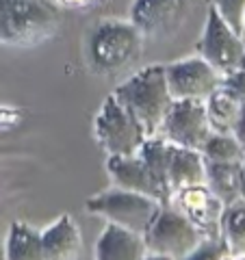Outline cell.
Instances as JSON below:
<instances>
[{
  "label": "cell",
  "mask_w": 245,
  "mask_h": 260,
  "mask_svg": "<svg viewBox=\"0 0 245 260\" xmlns=\"http://www.w3.org/2000/svg\"><path fill=\"white\" fill-rule=\"evenodd\" d=\"M143 42L130 20L107 18L94 24L85 39L87 68L96 76H115L128 70L143 50Z\"/></svg>",
  "instance_id": "cell-1"
},
{
  "label": "cell",
  "mask_w": 245,
  "mask_h": 260,
  "mask_svg": "<svg viewBox=\"0 0 245 260\" xmlns=\"http://www.w3.org/2000/svg\"><path fill=\"white\" fill-rule=\"evenodd\" d=\"M113 95L137 117L148 137L159 135L163 119H165L169 107L174 104L163 63L145 65V68L135 72L119 87H115Z\"/></svg>",
  "instance_id": "cell-2"
},
{
  "label": "cell",
  "mask_w": 245,
  "mask_h": 260,
  "mask_svg": "<svg viewBox=\"0 0 245 260\" xmlns=\"http://www.w3.org/2000/svg\"><path fill=\"white\" fill-rule=\"evenodd\" d=\"M59 26V7L50 0H0V46L35 48Z\"/></svg>",
  "instance_id": "cell-3"
},
{
  "label": "cell",
  "mask_w": 245,
  "mask_h": 260,
  "mask_svg": "<svg viewBox=\"0 0 245 260\" xmlns=\"http://www.w3.org/2000/svg\"><path fill=\"white\" fill-rule=\"evenodd\" d=\"M94 137L107 156H133L139 154L148 139L143 126L113 93L100 104L94 117Z\"/></svg>",
  "instance_id": "cell-4"
},
{
  "label": "cell",
  "mask_w": 245,
  "mask_h": 260,
  "mask_svg": "<svg viewBox=\"0 0 245 260\" xmlns=\"http://www.w3.org/2000/svg\"><path fill=\"white\" fill-rule=\"evenodd\" d=\"M161 204L159 200L148 198L141 193L124 191L111 186L107 191H100L85 200V208L89 215L100 217L107 223L121 225L126 230H133L137 234H143L159 215Z\"/></svg>",
  "instance_id": "cell-5"
},
{
  "label": "cell",
  "mask_w": 245,
  "mask_h": 260,
  "mask_svg": "<svg viewBox=\"0 0 245 260\" xmlns=\"http://www.w3.org/2000/svg\"><path fill=\"white\" fill-rule=\"evenodd\" d=\"M148 254L167 256L171 260H185L202 245L198 230L169 204L161 206L150 228L143 232Z\"/></svg>",
  "instance_id": "cell-6"
},
{
  "label": "cell",
  "mask_w": 245,
  "mask_h": 260,
  "mask_svg": "<svg viewBox=\"0 0 245 260\" xmlns=\"http://www.w3.org/2000/svg\"><path fill=\"white\" fill-rule=\"evenodd\" d=\"M198 54L222 76L245 65V37L228 26L210 5L198 42Z\"/></svg>",
  "instance_id": "cell-7"
},
{
  "label": "cell",
  "mask_w": 245,
  "mask_h": 260,
  "mask_svg": "<svg viewBox=\"0 0 245 260\" xmlns=\"http://www.w3.org/2000/svg\"><path fill=\"white\" fill-rule=\"evenodd\" d=\"M169 206L198 230L204 243H222V217L226 206L204 182L176 191L169 198Z\"/></svg>",
  "instance_id": "cell-8"
},
{
  "label": "cell",
  "mask_w": 245,
  "mask_h": 260,
  "mask_svg": "<svg viewBox=\"0 0 245 260\" xmlns=\"http://www.w3.org/2000/svg\"><path fill=\"white\" fill-rule=\"evenodd\" d=\"M210 133L204 100H174L159 128V137L165 141L198 152Z\"/></svg>",
  "instance_id": "cell-9"
},
{
  "label": "cell",
  "mask_w": 245,
  "mask_h": 260,
  "mask_svg": "<svg viewBox=\"0 0 245 260\" xmlns=\"http://www.w3.org/2000/svg\"><path fill=\"white\" fill-rule=\"evenodd\" d=\"M165 78L174 100H206L222 85V74L200 54L165 63Z\"/></svg>",
  "instance_id": "cell-10"
},
{
  "label": "cell",
  "mask_w": 245,
  "mask_h": 260,
  "mask_svg": "<svg viewBox=\"0 0 245 260\" xmlns=\"http://www.w3.org/2000/svg\"><path fill=\"white\" fill-rule=\"evenodd\" d=\"M189 0H133L130 24L143 39H167L180 30Z\"/></svg>",
  "instance_id": "cell-11"
},
{
  "label": "cell",
  "mask_w": 245,
  "mask_h": 260,
  "mask_svg": "<svg viewBox=\"0 0 245 260\" xmlns=\"http://www.w3.org/2000/svg\"><path fill=\"white\" fill-rule=\"evenodd\" d=\"M104 167H107L111 184L115 189L141 193L159 200L161 204H167V198L163 193L159 180L154 178L150 167L145 165V160L139 154H133V156H107Z\"/></svg>",
  "instance_id": "cell-12"
},
{
  "label": "cell",
  "mask_w": 245,
  "mask_h": 260,
  "mask_svg": "<svg viewBox=\"0 0 245 260\" xmlns=\"http://www.w3.org/2000/svg\"><path fill=\"white\" fill-rule=\"evenodd\" d=\"M39 234H42L44 260H80L83 234L70 213H63Z\"/></svg>",
  "instance_id": "cell-13"
},
{
  "label": "cell",
  "mask_w": 245,
  "mask_h": 260,
  "mask_svg": "<svg viewBox=\"0 0 245 260\" xmlns=\"http://www.w3.org/2000/svg\"><path fill=\"white\" fill-rule=\"evenodd\" d=\"M148 256L143 234L107 223L96 241V260H143Z\"/></svg>",
  "instance_id": "cell-14"
},
{
  "label": "cell",
  "mask_w": 245,
  "mask_h": 260,
  "mask_svg": "<svg viewBox=\"0 0 245 260\" xmlns=\"http://www.w3.org/2000/svg\"><path fill=\"white\" fill-rule=\"evenodd\" d=\"M204 184L228 208L243 200V162H206Z\"/></svg>",
  "instance_id": "cell-15"
},
{
  "label": "cell",
  "mask_w": 245,
  "mask_h": 260,
  "mask_svg": "<svg viewBox=\"0 0 245 260\" xmlns=\"http://www.w3.org/2000/svg\"><path fill=\"white\" fill-rule=\"evenodd\" d=\"M204 169H206V162H204L202 154L198 150L178 148V145H174V154H171L169 169H167L169 198L180 189L204 182Z\"/></svg>",
  "instance_id": "cell-16"
},
{
  "label": "cell",
  "mask_w": 245,
  "mask_h": 260,
  "mask_svg": "<svg viewBox=\"0 0 245 260\" xmlns=\"http://www.w3.org/2000/svg\"><path fill=\"white\" fill-rule=\"evenodd\" d=\"M5 260H44L42 234L30 223L15 219L5 237Z\"/></svg>",
  "instance_id": "cell-17"
},
{
  "label": "cell",
  "mask_w": 245,
  "mask_h": 260,
  "mask_svg": "<svg viewBox=\"0 0 245 260\" xmlns=\"http://www.w3.org/2000/svg\"><path fill=\"white\" fill-rule=\"evenodd\" d=\"M243 104L228 91L226 87L219 85L206 100H204V109H206L208 126L213 133H226L232 135V128L236 124V117L241 113Z\"/></svg>",
  "instance_id": "cell-18"
},
{
  "label": "cell",
  "mask_w": 245,
  "mask_h": 260,
  "mask_svg": "<svg viewBox=\"0 0 245 260\" xmlns=\"http://www.w3.org/2000/svg\"><path fill=\"white\" fill-rule=\"evenodd\" d=\"M222 245L230 256H245V202L243 200L224 210Z\"/></svg>",
  "instance_id": "cell-19"
},
{
  "label": "cell",
  "mask_w": 245,
  "mask_h": 260,
  "mask_svg": "<svg viewBox=\"0 0 245 260\" xmlns=\"http://www.w3.org/2000/svg\"><path fill=\"white\" fill-rule=\"evenodd\" d=\"M204 162H243L245 150L232 135L210 133L208 139L200 148Z\"/></svg>",
  "instance_id": "cell-20"
},
{
  "label": "cell",
  "mask_w": 245,
  "mask_h": 260,
  "mask_svg": "<svg viewBox=\"0 0 245 260\" xmlns=\"http://www.w3.org/2000/svg\"><path fill=\"white\" fill-rule=\"evenodd\" d=\"M208 5L219 13L228 26L234 28L239 35H243V11L245 0H208Z\"/></svg>",
  "instance_id": "cell-21"
},
{
  "label": "cell",
  "mask_w": 245,
  "mask_h": 260,
  "mask_svg": "<svg viewBox=\"0 0 245 260\" xmlns=\"http://www.w3.org/2000/svg\"><path fill=\"white\" fill-rule=\"evenodd\" d=\"M222 87H226L241 104H245V65L230 72V74H226L222 78Z\"/></svg>",
  "instance_id": "cell-22"
},
{
  "label": "cell",
  "mask_w": 245,
  "mask_h": 260,
  "mask_svg": "<svg viewBox=\"0 0 245 260\" xmlns=\"http://www.w3.org/2000/svg\"><path fill=\"white\" fill-rule=\"evenodd\" d=\"M224 245L222 243H202V245L193 251L191 256H187L185 260H217L224 254Z\"/></svg>",
  "instance_id": "cell-23"
},
{
  "label": "cell",
  "mask_w": 245,
  "mask_h": 260,
  "mask_svg": "<svg viewBox=\"0 0 245 260\" xmlns=\"http://www.w3.org/2000/svg\"><path fill=\"white\" fill-rule=\"evenodd\" d=\"M102 0H54L56 7L63 9H72V11H83V9H91V7L100 5Z\"/></svg>",
  "instance_id": "cell-24"
},
{
  "label": "cell",
  "mask_w": 245,
  "mask_h": 260,
  "mask_svg": "<svg viewBox=\"0 0 245 260\" xmlns=\"http://www.w3.org/2000/svg\"><path fill=\"white\" fill-rule=\"evenodd\" d=\"M232 137L241 143V148L245 150V104L241 107L239 117H236V124H234V128H232Z\"/></svg>",
  "instance_id": "cell-25"
},
{
  "label": "cell",
  "mask_w": 245,
  "mask_h": 260,
  "mask_svg": "<svg viewBox=\"0 0 245 260\" xmlns=\"http://www.w3.org/2000/svg\"><path fill=\"white\" fill-rule=\"evenodd\" d=\"M5 124H15V113L13 111H3L0 109V126H5Z\"/></svg>",
  "instance_id": "cell-26"
},
{
  "label": "cell",
  "mask_w": 245,
  "mask_h": 260,
  "mask_svg": "<svg viewBox=\"0 0 245 260\" xmlns=\"http://www.w3.org/2000/svg\"><path fill=\"white\" fill-rule=\"evenodd\" d=\"M143 260H171V258H167V256H159V254H148Z\"/></svg>",
  "instance_id": "cell-27"
},
{
  "label": "cell",
  "mask_w": 245,
  "mask_h": 260,
  "mask_svg": "<svg viewBox=\"0 0 245 260\" xmlns=\"http://www.w3.org/2000/svg\"><path fill=\"white\" fill-rule=\"evenodd\" d=\"M0 260H5V239L0 237Z\"/></svg>",
  "instance_id": "cell-28"
},
{
  "label": "cell",
  "mask_w": 245,
  "mask_h": 260,
  "mask_svg": "<svg viewBox=\"0 0 245 260\" xmlns=\"http://www.w3.org/2000/svg\"><path fill=\"white\" fill-rule=\"evenodd\" d=\"M243 202H245V158H243Z\"/></svg>",
  "instance_id": "cell-29"
},
{
  "label": "cell",
  "mask_w": 245,
  "mask_h": 260,
  "mask_svg": "<svg viewBox=\"0 0 245 260\" xmlns=\"http://www.w3.org/2000/svg\"><path fill=\"white\" fill-rule=\"evenodd\" d=\"M243 37H245V11H243Z\"/></svg>",
  "instance_id": "cell-30"
}]
</instances>
